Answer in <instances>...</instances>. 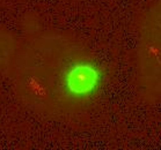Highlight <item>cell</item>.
Returning <instances> with one entry per match:
<instances>
[{"label":"cell","mask_w":161,"mask_h":150,"mask_svg":"<svg viewBox=\"0 0 161 150\" xmlns=\"http://www.w3.org/2000/svg\"><path fill=\"white\" fill-rule=\"evenodd\" d=\"M15 94L45 117L65 118L88 110L103 87V70L91 49L62 30L29 34L11 64Z\"/></svg>","instance_id":"1"},{"label":"cell","mask_w":161,"mask_h":150,"mask_svg":"<svg viewBox=\"0 0 161 150\" xmlns=\"http://www.w3.org/2000/svg\"><path fill=\"white\" fill-rule=\"evenodd\" d=\"M18 44L19 43L9 31L0 28V70L11 66Z\"/></svg>","instance_id":"3"},{"label":"cell","mask_w":161,"mask_h":150,"mask_svg":"<svg viewBox=\"0 0 161 150\" xmlns=\"http://www.w3.org/2000/svg\"><path fill=\"white\" fill-rule=\"evenodd\" d=\"M136 74L142 97L148 103L161 102V0H153L140 16Z\"/></svg>","instance_id":"2"}]
</instances>
